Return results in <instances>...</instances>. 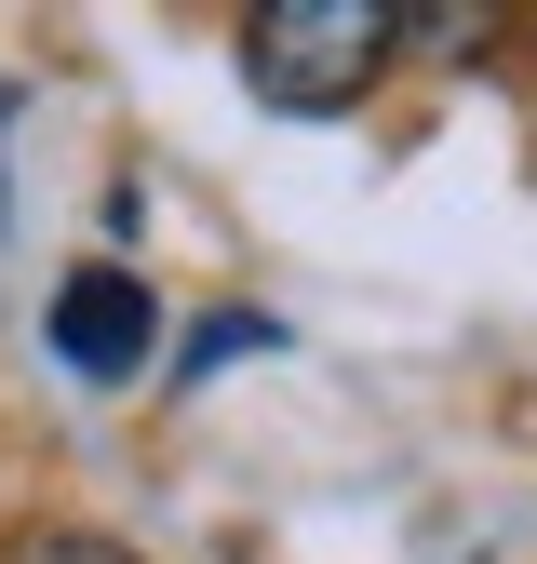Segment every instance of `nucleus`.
<instances>
[{
	"label": "nucleus",
	"instance_id": "nucleus-1",
	"mask_svg": "<svg viewBox=\"0 0 537 564\" xmlns=\"http://www.w3.org/2000/svg\"><path fill=\"white\" fill-rule=\"evenodd\" d=\"M403 28L417 14H390V0H268L242 28V82L283 121H336V108H363V82L390 67Z\"/></svg>",
	"mask_w": 537,
	"mask_h": 564
},
{
	"label": "nucleus",
	"instance_id": "nucleus-2",
	"mask_svg": "<svg viewBox=\"0 0 537 564\" xmlns=\"http://www.w3.org/2000/svg\"><path fill=\"white\" fill-rule=\"evenodd\" d=\"M149 336H162V310H149V269H67L54 282V310H41V349H54V364L67 377H134V364H149Z\"/></svg>",
	"mask_w": 537,
	"mask_h": 564
},
{
	"label": "nucleus",
	"instance_id": "nucleus-3",
	"mask_svg": "<svg viewBox=\"0 0 537 564\" xmlns=\"http://www.w3.org/2000/svg\"><path fill=\"white\" fill-rule=\"evenodd\" d=\"M242 349H283V323H255V310H216V323L188 336V364H175V390H201L216 364H242Z\"/></svg>",
	"mask_w": 537,
	"mask_h": 564
},
{
	"label": "nucleus",
	"instance_id": "nucleus-4",
	"mask_svg": "<svg viewBox=\"0 0 537 564\" xmlns=\"http://www.w3.org/2000/svg\"><path fill=\"white\" fill-rule=\"evenodd\" d=\"M28 564H134V551H108V538H41Z\"/></svg>",
	"mask_w": 537,
	"mask_h": 564
}]
</instances>
